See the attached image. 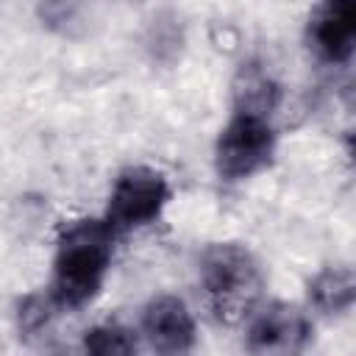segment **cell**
<instances>
[{
  "mask_svg": "<svg viewBox=\"0 0 356 356\" xmlns=\"http://www.w3.org/2000/svg\"><path fill=\"white\" fill-rule=\"evenodd\" d=\"M111 242L114 234L103 220H75L61 228L50 284L53 306L81 309L100 292L111 264Z\"/></svg>",
  "mask_w": 356,
  "mask_h": 356,
  "instance_id": "6da1fadb",
  "label": "cell"
},
{
  "mask_svg": "<svg viewBox=\"0 0 356 356\" xmlns=\"http://www.w3.org/2000/svg\"><path fill=\"white\" fill-rule=\"evenodd\" d=\"M200 284L214 317L234 325L256 309L264 289V275L256 256L245 245L217 242L203 250Z\"/></svg>",
  "mask_w": 356,
  "mask_h": 356,
  "instance_id": "7a4b0ae2",
  "label": "cell"
},
{
  "mask_svg": "<svg viewBox=\"0 0 356 356\" xmlns=\"http://www.w3.org/2000/svg\"><path fill=\"white\" fill-rule=\"evenodd\" d=\"M275 153V128L270 114L236 108L228 125L220 131L214 147L217 175L225 181H242L270 164Z\"/></svg>",
  "mask_w": 356,
  "mask_h": 356,
  "instance_id": "3957f363",
  "label": "cell"
},
{
  "mask_svg": "<svg viewBox=\"0 0 356 356\" xmlns=\"http://www.w3.org/2000/svg\"><path fill=\"white\" fill-rule=\"evenodd\" d=\"M167 200H170V184L159 170L128 167L117 175L103 222L111 228L114 236L128 234L134 228H142L159 220Z\"/></svg>",
  "mask_w": 356,
  "mask_h": 356,
  "instance_id": "277c9868",
  "label": "cell"
},
{
  "mask_svg": "<svg viewBox=\"0 0 356 356\" xmlns=\"http://www.w3.org/2000/svg\"><path fill=\"white\" fill-rule=\"evenodd\" d=\"M309 42L328 64H348L356 44V0H320L309 17Z\"/></svg>",
  "mask_w": 356,
  "mask_h": 356,
  "instance_id": "5b68a950",
  "label": "cell"
},
{
  "mask_svg": "<svg viewBox=\"0 0 356 356\" xmlns=\"http://www.w3.org/2000/svg\"><path fill=\"white\" fill-rule=\"evenodd\" d=\"M312 342L309 317L289 303L267 306L248 331V348L253 353H298Z\"/></svg>",
  "mask_w": 356,
  "mask_h": 356,
  "instance_id": "8992f818",
  "label": "cell"
},
{
  "mask_svg": "<svg viewBox=\"0 0 356 356\" xmlns=\"http://www.w3.org/2000/svg\"><path fill=\"white\" fill-rule=\"evenodd\" d=\"M142 331L159 353H186L195 348V320L175 295H161L145 306Z\"/></svg>",
  "mask_w": 356,
  "mask_h": 356,
  "instance_id": "52a82bcc",
  "label": "cell"
},
{
  "mask_svg": "<svg viewBox=\"0 0 356 356\" xmlns=\"http://www.w3.org/2000/svg\"><path fill=\"white\" fill-rule=\"evenodd\" d=\"M356 278L350 267H325L309 284V300L325 314H339L353 306Z\"/></svg>",
  "mask_w": 356,
  "mask_h": 356,
  "instance_id": "ba28073f",
  "label": "cell"
},
{
  "mask_svg": "<svg viewBox=\"0 0 356 356\" xmlns=\"http://www.w3.org/2000/svg\"><path fill=\"white\" fill-rule=\"evenodd\" d=\"M278 103V86L256 67L242 70L239 83H236V108H250L270 114Z\"/></svg>",
  "mask_w": 356,
  "mask_h": 356,
  "instance_id": "9c48e42d",
  "label": "cell"
},
{
  "mask_svg": "<svg viewBox=\"0 0 356 356\" xmlns=\"http://www.w3.org/2000/svg\"><path fill=\"white\" fill-rule=\"evenodd\" d=\"M83 348L89 353L97 356H111V353H134L136 350V339L128 328L106 323V325H95L92 331H86L83 337Z\"/></svg>",
  "mask_w": 356,
  "mask_h": 356,
  "instance_id": "30bf717a",
  "label": "cell"
}]
</instances>
